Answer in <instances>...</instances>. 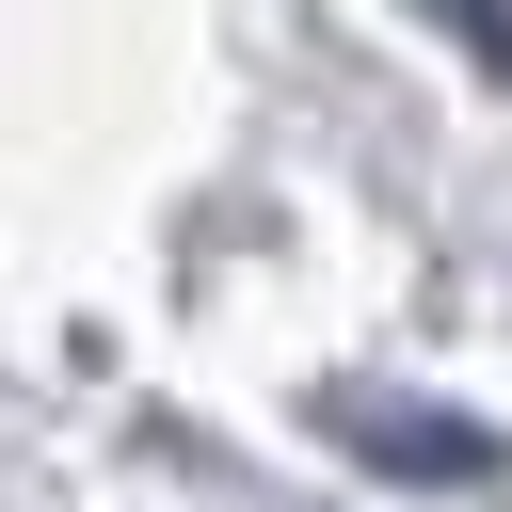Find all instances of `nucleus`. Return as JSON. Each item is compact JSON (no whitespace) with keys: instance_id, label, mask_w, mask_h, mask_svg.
I'll return each mask as SVG.
<instances>
[{"instance_id":"1","label":"nucleus","mask_w":512,"mask_h":512,"mask_svg":"<svg viewBox=\"0 0 512 512\" xmlns=\"http://www.w3.org/2000/svg\"><path fill=\"white\" fill-rule=\"evenodd\" d=\"M320 432H336L352 464H384V480H496V464H512L480 416H448V400H400V384H320Z\"/></svg>"}]
</instances>
